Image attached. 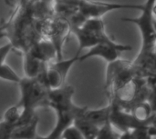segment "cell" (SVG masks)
<instances>
[{"mask_svg": "<svg viewBox=\"0 0 156 139\" xmlns=\"http://www.w3.org/2000/svg\"><path fill=\"white\" fill-rule=\"evenodd\" d=\"M35 2L36 0H28L21 3L12 8L6 19L0 22V38H7L13 51L21 56L43 38L37 28Z\"/></svg>", "mask_w": 156, "mask_h": 139, "instance_id": "1", "label": "cell"}, {"mask_svg": "<svg viewBox=\"0 0 156 139\" xmlns=\"http://www.w3.org/2000/svg\"><path fill=\"white\" fill-rule=\"evenodd\" d=\"M74 87L69 85H64L58 88L49 89L48 95L47 107L55 110L57 115V123L50 134L46 137L48 139H57L61 137L62 132L70 125L76 118L83 116L87 111V107L76 106L73 103Z\"/></svg>", "mask_w": 156, "mask_h": 139, "instance_id": "2", "label": "cell"}, {"mask_svg": "<svg viewBox=\"0 0 156 139\" xmlns=\"http://www.w3.org/2000/svg\"><path fill=\"white\" fill-rule=\"evenodd\" d=\"M46 69L36 77H22L17 84L20 89V100L16 105L21 108V116L17 126L31 121L36 116L37 108L47 107L50 88L46 83Z\"/></svg>", "mask_w": 156, "mask_h": 139, "instance_id": "3", "label": "cell"}, {"mask_svg": "<svg viewBox=\"0 0 156 139\" xmlns=\"http://www.w3.org/2000/svg\"><path fill=\"white\" fill-rule=\"evenodd\" d=\"M156 0H146L143 4L142 14L138 17H123L122 20L134 24L140 30L142 36V48L139 56H154L156 45V31L154 28V15L153 12Z\"/></svg>", "mask_w": 156, "mask_h": 139, "instance_id": "4", "label": "cell"}, {"mask_svg": "<svg viewBox=\"0 0 156 139\" xmlns=\"http://www.w3.org/2000/svg\"><path fill=\"white\" fill-rule=\"evenodd\" d=\"M67 4L76 5L80 14L87 19L91 17H101L103 15L123 9L142 10L143 4H123V3H109L97 0H56Z\"/></svg>", "mask_w": 156, "mask_h": 139, "instance_id": "5", "label": "cell"}, {"mask_svg": "<svg viewBox=\"0 0 156 139\" xmlns=\"http://www.w3.org/2000/svg\"><path fill=\"white\" fill-rule=\"evenodd\" d=\"M132 50V46L129 45L119 44L115 41L113 42H102L90 48L89 51L83 55H80L79 61L83 62L91 57H101L105 61L111 63L120 58L122 52Z\"/></svg>", "mask_w": 156, "mask_h": 139, "instance_id": "6", "label": "cell"}, {"mask_svg": "<svg viewBox=\"0 0 156 139\" xmlns=\"http://www.w3.org/2000/svg\"><path fill=\"white\" fill-rule=\"evenodd\" d=\"M79 55L76 54L72 58L64 60H56L48 64L45 77L46 83L50 89L58 88L65 85V81L68 76V73L71 66L79 61Z\"/></svg>", "mask_w": 156, "mask_h": 139, "instance_id": "7", "label": "cell"}, {"mask_svg": "<svg viewBox=\"0 0 156 139\" xmlns=\"http://www.w3.org/2000/svg\"><path fill=\"white\" fill-rule=\"evenodd\" d=\"M71 33H73L79 41V49L77 54L80 55L81 51L86 48H90L102 42H113L106 33L105 28L100 30H89L82 26L71 27Z\"/></svg>", "mask_w": 156, "mask_h": 139, "instance_id": "8", "label": "cell"}, {"mask_svg": "<svg viewBox=\"0 0 156 139\" xmlns=\"http://www.w3.org/2000/svg\"><path fill=\"white\" fill-rule=\"evenodd\" d=\"M27 52L32 54L42 62L48 64L58 60V51L55 45L49 39L45 37L41 38L37 43H36Z\"/></svg>", "mask_w": 156, "mask_h": 139, "instance_id": "9", "label": "cell"}, {"mask_svg": "<svg viewBox=\"0 0 156 139\" xmlns=\"http://www.w3.org/2000/svg\"><path fill=\"white\" fill-rule=\"evenodd\" d=\"M38 124V117L36 115L31 121L27 124L16 126L11 134V139H35L41 138L37 136V127Z\"/></svg>", "mask_w": 156, "mask_h": 139, "instance_id": "10", "label": "cell"}, {"mask_svg": "<svg viewBox=\"0 0 156 139\" xmlns=\"http://www.w3.org/2000/svg\"><path fill=\"white\" fill-rule=\"evenodd\" d=\"M24 59V72L25 76L27 77H36L41 72H43L47 66L48 63L42 62L30 53H26L23 56Z\"/></svg>", "mask_w": 156, "mask_h": 139, "instance_id": "11", "label": "cell"}, {"mask_svg": "<svg viewBox=\"0 0 156 139\" xmlns=\"http://www.w3.org/2000/svg\"><path fill=\"white\" fill-rule=\"evenodd\" d=\"M111 112H112V105H109L105 107L100 108V109H94V110H89L85 112L83 115L87 119L97 125L99 127L103 126L106 122L110 120L111 117Z\"/></svg>", "mask_w": 156, "mask_h": 139, "instance_id": "12", "label": "cell"}, {"mask_svg": "<svg viewBox=\"0 0 156 139\" xmlns=\"http://www.w3.org/2000/svg\"><path fill=\"white\" fill-rule=\"evenodd\" d=\"M82 133L84 138L87 139H96L98 138V134L100 127L87 119L84 116H81L75 119L73 123Z\"/></svg>", "mask_w": 156, "mask_h": 139, "instance_id": "13", "label": "cell"}, {"mask_svg": "<svg viewBox=\"0 0 156 139\" xmlns=\"http://www.w3.org/2000/svg\"><path fill=\"white\" fill-rule=\"evenodd\" d=\"M0 78L3 80L18 84L22 77H20L11 66H9L5 63H3L0 65Z\"/></svg>", "mask_w": 156, "mask_h": 139, "instance_id": "14", "label": "cell"}, {"mask_svg": "<svg viewBox=\"0 0 156 139\" xmlns=\"http://www.w3.org/2000/svg\"><path fill=\"white\" fill-rule=\"evenodd\" d=\"M21 116V108L16 105L15 107H9L4 114V121L6 123L17 126Z\"/></svg>", "mask_w": 156, "mask_h": 139, "instance_id": "15", "label": "cell"}, {"mask_svg": "<svg viewBox=\"0 0 156 139\" xmlns=\"http://www.w3.org/2000/svg\"><path fill=\"white\" fill-rule=\"evenodd\" d=\"M112 127L113 125L112 124L111 120H109L103 126H101L99 130L98 139L120 138V136H117V134L113 131Z\"/></svg>", "mask_w": 156, "mask_h": 139, "instance_id": "16", "label": "cell"}, {"mask_svg": "<svg viewBox=\"0 0 156 139\" xmlns=\"http://www.w3.org/2000/svg\"><path fill=\"white\" fill-rule=\"evenodd\" d=\"M60 138L65 139H84V137L81 133V131L74 125H70L61 134Z\"/></svg>", "mask_w": 156, "mask_h": 139, "instance_id": "17", "label": "cell"}, {"mask_svg": "<svg viewBox=\"0 0 156 139\" xmlns=\"http://www.w3.org/2000/svg\"><path fill=\"white\" fill-rule=\"evenodd\" d=\"M16 125L6 123L5 121L0 122V139H11V134Z\"/></svg>", "mask_w": 156, "mask_h": 139, "instance_id": "18", "label": "cell"}, {"mask_svg": "<svg viewBox=\"0 0 156 139\" xmlns=\"http://www.w3.org/2000/svg\"><path fill=\"white\" fill-rule=\"evenodd\" d=\"M11 51H13V46H12L10 42H8L7 44L0 46V65L5 63V60L6 56H8V54Z\"/></svg>", "mask_w": 156, "mask_h": 139, "instance_id": "19", "label": "cell"}, {"mask_svg": "<svg viewBox=\"0 0 156 139\" xmlns=\"http://www.w3.org/2000/svg\"><path fill=\"white\" fill-rule=\"evenodd\" d=\"M26 1H28V0H5V4L6 5H8L9 7L11 8H14L16 7V5H20L21 3H24Z\"/></svg>", "mask_w": 156, "mask_h": 139, "instance_id": "20", "label": "cell"}, {"mask_svg": "<svg viewBox=\"0 0 156 139\" xmlns=\"http://www.w3.org/2000/svg\"><path fill=\"white\" fill-rule=\"evenodd\" d=\"M39 1H41L42 3H44L45 5H48V6H52V7L55 6V2H56V0H39Z\"/></svg>", "mask_w": 156, "mask_h": 139, "instance_id": "21", "label": "cell"}, {"mask_svg": "<svg viewBox=\"0 0 156 139\" xmlns=\"http://www.w3.org/2000/svg\"><path fill=\"white\" fill-rule=\"evenodd\" d=\"M153 12H154V15L156 16V3L154 4V8H153Z\"/></svg>", "mask_w": 156, "mask_h": 139, "instance_id": "22", "label": "cell"}, {"mask_svg": "<svg viewBox=\"0 0 156 139\" xmlns=\"http://www.w3.org/2000/svg\"><path fill=\"white\" fill-rule=\"evenodd\" d=\"M154 28H155V31H156V18L154 17Z\"/></svg>", "mask_w": 156, "mask_h": 139, "instance_id": "23", "label": "cell"}, {"mask_svg": "<svg viewBox=\"0 0 156 139\" xmlns=\"http://www.w3.org/2000/svg\"><path fill=\"white\" fill-rule=\"evenodd\" d=\"M154 56H155L156 58V45L155 46H154Z\"/></svg>", "mask_w": 156, "mask_h": 139, "instance_id": "24", "label": "cell"}]
</instances>
